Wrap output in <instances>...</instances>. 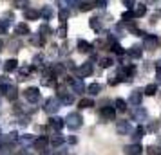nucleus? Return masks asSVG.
<instances>
[{
	"mask_svg": "<svg viewBox=\"0 0 161 155\" xmlns=\"http://www.w3.org/2000/svg\"><path fill=\"white\" fill-rule=\"evenodd\" d=\"M81 123H83V119H81V116L78 112H71L65 117V126L69 130H78V128H81Z\"/></svg>",
	"mask_w": 161,
	"mask_h": 155,
	"instance_id": "f257e3e1",
	"label": "nucleus"
},
{
	"mask_svg": "<svg viewBox=\"0 0 161 155\" xmlns=\"http://www.w3.org/2000/svg\"><path fill=\"white\" fill-rule=\"evenodd\" d=\"M134 72H136V67L134 65H125V67H119V69H118L116 76H118L119 81H130Z\"/></svg>",
	"mask_w": 161,
	"mask_h": 155,
	"instance_id": "f03ea898",
	"label": "nucleus"
},
{
	"mask_svg": "<svg viewBox=\"0 0 161 155\" xmlns=\"http://www.w3.org/2000/svg\"><path fill=\"white\" fill-rule=\"evenodd\" d=\"M60 105H62V101H60V97H49V99H45L44 110L47 112V114H51V116H54V114L58 112Z\"/></svg>",
	"mask_w": 161,
	"mask_h": 155,
	"instance_id": "7ed1b4c3",
	"label": "nucleus"
},
{
	"mask_svg": "<svg viewBox=\"0 0 161 155\" xmlns=\"http://www.w3.org/2000/svg\"><path fill=\"white\" fill-rule=\"evenodd\" d=\"M0 90H2V94L8 97V99H16V96H18V90H16V87L13 85V83H2L0 85Z\"/></svg>",
	"mask_w": 161,
	"mask_h": 155,
	"instance_id": "20e7f679",
	"label": "nucleus"
},
{
	"mask_svg": "<svg viewBox=\"0 0 161 155\" xmlns=\"http://www.w3.org/2000/svg\"><path fill=\"white\" fill-rule=\"evenodd\" d=\"M143 45H145L147 51H154L159 45V38L156 36V34H145L143 36Z\"/></svg>",
	"mask_w": 161,
	"mask_h": 155,
	"instance_id": "39448f33",
	"label": "nucleus"
},
{
	"mask_svg": "<svg viewBox=\"0 0 161 155\" xmlns=\"http://www.w3.org/2000/svg\"><path fill=\"white\" fill-rule=\"evenodd\" d=\"M24 97H25V101H29V103H38V99H40V90L36 87H29V89L24 90Z\"/></svg>",
	"mask_w": 161,
	"mask_h": 155,
	"instance_id": "423d86ee",
	"label": "nucleus"
},
{
	"mask_svg": "<svg viewBox=\"0 0 161 155\" xmlns=\"http://www.w3.org/2000/svg\"><path fill=\"white\" fill-rule=\"evenodd\" d=\"M69 85H71V89H73L76 94H83V92H85V85H83L80 76H78V78H71V80H69Z\"/></svg>",
	"mask_w": 161,
	"mask_h": 155,
	"instance_id": "0eeeda50",
	"label": "nucleus"
},
{
	"mask_svg": "<svg viewBox=\"0 0 161 155\" xmlns=\"http://www.w3.org/2000/svg\"><path fill=\"white\" fill-rule=\"evenodd\" d=\"M130 130H132V126H130V123H129V121L119 119V121L116 123V132L119 133V135H129V133H130Z\"/></svg>",
	"mask_w": 161,
	"mask_h": 155,
	"instance_id": "6e6552de",
	"label": "nucleus"
},
{
	"mask_svg": "<svg viewBox=\"0 0 161 155\" xmlns=\"http://www.w3.org/2000/svg\"><path fill=\"white\" fill-rule=\"evenodd\" d=\"M141 99H143V92L141 90H132L130 96H129V105H132V106H139L141 105Z\"/></svg>",
	"mask_w": 161,
	"mask_h": 155,
	"instance_id": "1a4fd4ad",
	"label": "nucleus"
},
{
	"mask_svg": "<svg viewBox=\"0 0 161 155\" xmlns=\"http://www.w3.org/2000/svg\"><path fill=\"white\" fill-rule=\"evenodd\" d=\"M49 126H51L53 130H62L64 126H65V119H62V117H58V116H53L51 119H49Z\"/></svg>",
	"mask_w": 161,
	"mask_h": 155,
	"instance_id": "9d476101",
	"label": "nucleus"
},
{
	"mask_svg": "<svg viewBox=\"0 0 161 155\" xmlns=\"http://www.w3.org/2000/svg\"><path fill=\"white\" fill-rule=\"evenodd\" d=\"M100 116L103 119H107V121H112L114 116H116V108L114 106H103L102 110H100Z\"/></svg>",
	"mask_w": 161,
	"mask_h": 155,
	"instance_id": "9b49d317",
	"label": "nucleus"
},
{
	"mask_svg": "<svg viewBox=\"0 0 161 155\" xmlns=\"http://www.w3.org/2000/svg\"><path fill=\"white\" fill-rule=\"evenodd\" d=\"M76 70H78V76H80V78H87V76L92 74V63H89V61H87V63L80 65Z\"/></svg>",
	"mask_w": 161,
	"mask_h": 155,
	"instance_id": "f8f14e48",
	"label": "nucleus"
},
{
	"mask_svg": "<svg viewBox=\"0 0 161 155\" xmlns=\"http://www.w3.org/2000/svg\"><path fill=\"white\" fill-rule=\"evenodd\" d=\"M18 139H20V137H18V133L16 132H9L8 135L0 137V144H6V146H8V144H11V142H16Z\"/></svg>",
	"mask_w": 161,
	"mask_h": 155,
	"instance_id": "ddd939ff",
	"label": "nucleus"
},
{
	"mask_svg": "<svg viewBox=\"0 0 161 155\" xmlns=\"http://www.w3.org/2000/svg\"><path fill=\"white\" fill-rule=\"evenodd\" d=\"M16 69H18V61H16L15 58H9V59H6V61H4V70H6V72H13V70H16Z\"/></svg>",
	"mask_w": 161,
	"mask_h": 155,
	"instance_id": "4468645a",
	"label": "nucleus"
},
{
	"mask_svg": "<svg viewBox=\"0 0 161 155\" xmlns=\"http://www.w3.org/2000/svg\"><path fill=\"white\" fill-rule=\"evenodd\" d=\"M132 116H134V119H136V121H145L147 117H148V112L145 110V108H134V110H132Z\"/></svg>",
	"mask_w": 161,
	"mask_h": 155,
	"instance_id": "2eb2a0df",
	"label": "nucleus"
},
{
	"mask_svg": "<svg viewBox=\"0 0 161 155\" xmlns=\"http://www.w3.org/2000/svg\"><path fill=\"white\" fill-rule=\"evenodd\" d=\"M141 144H138V142H134V144H129V146H125V153L127 155H139L141 153Z\"/></svg>",
	"mask_w": 161,
	"mask_h": 155,
	"instance_id": "dca6fc26",
	"label": "nucleus"
},
{
	"mask_svg": "<svg viewBox=\"0 0 161 155\" xmlns=\"http://www.w3.org/2000/svg\"><path fill=\"white\" fill-rule=\"evenodd\" d=\"M47 142H49V139L47 137H38V139H35V148H36L38 152L42 153V152H45V148H47Z\"/></svg>",
	"mask_w": 161,
	"mask_h": 155,
	"instance_id": "f3484780",
	"label": "nucleus"
},
{
	"mask_svg": "<svg viewBox=\"0 0 161 155\" xmlns=\"http://www.w3.org/2000/svg\"><path fill=\"white\" fill-rule=\"evenodd\" d=\"M24 18L25 20H38L40 18V13H38L36 9L27 8V9H24Z\"/></svg>",
	"mask_w": 161,
	"mask_h": 155,
	"instance_id": "a211bd4d",
	"label": "nucleus"
},
{
	"mask_svg": "<svg viewBox=\"0 0 161 155\" xmlns=\"http://www.w3.org/2000/svg\"><path fill=\"white\" fill-rule=\"evenodd\" d=\"M15 33L18 34V36H27V34H31L29 25H27V23H18V25L15 27Z\"/></svg>",
	"mask_w": 161,
	"mask_h": 155,
	"instance_id": "6ab92c4d",
	"label": "nucleus"
},
{
	"mask_svg": "<svg viewBox=\"0 0 161 155\" xmlns=\"http://www.w3.org/2000/svg\"><path fill=\"white\" fill-rule=\"evenodd\" d=\"M145 135H147V128H145V126H138V128L132 132V139L138 142V141H139V139H143Z\"/></svg>",
	"mask_w": 161,
	"mask_h": 155,
	"instance_id": "aec40b11",
	"label": "nucleus"
},
{
	"mask_svg": "<svg viewBox=\"0 0 161 155\" xmlns=\"http://www.w3.org/2000/svg\"><path fill=\"white\" fill-rule=\"evenodd\" d=\"M31 72H33V67H31V65L20 67V70H18V80H20V81H24V80H25Z\"/></svg>",
	"mask_w": 161,
	"mask_h": 155,
	"instance_id": "412c9836",
	"label": "nucleus"
},
{
	"mask_svg": "<svg viewBox=\"0 0 161 155\" xmlns=\"http://www.w3.org/2000/svg\"><path fill=\"white\" fill-rule=\"evenodd\" d=\"M127 54H129L130 58L138 59V58H141V54H143V49H141V47H138V45H134V47H130V49L127 51Z\"/></svg>",
	"mask_w": 161,
	"mask_h": 155,
	"instance_id": "4be33fe9",
	"label": "nucleus"
},
{
	"mask_svg": "<svg viewBox=\"0 0 161 155\" xmlns=\"http://www.w3.org/2000/svg\"><path fill=\"white\" fill-rule=\"evenodd\" d=\"M49 142H51L54 148H58V146H62V142H64V135H62V133H53L51 135V139H49Z\"/></svg>",
	"mask_w": 161,
	"mask_h": 155,
	"instance_id": "5701e85b",
	"label": "nucleus"
},
{
	"mask_svg": "<svg viewBox=\"0 0 161 155\" xmlns=\"http://www.w3.org/2000/svg\"><path fill=\"white\" fill-rule=\"evenodd\" d=\"M87 92L91 96H98V94L102 92V85H100V83H91L87 87Z\"/></svg>",
	"mask_w": 161,
	"mask_h": 155,
	"instance_id": "b1692460",
	"label": "nucleus"
},
{
	"mask_svg": "<svg viewBox=\"0 0 161 155\" xmlns=\"http://www.w3.org/2000/svg\"><path fill=\"white\" fill-rule=\"evenodd\" d=\"M40 15H42V18H44V20H51L53 15H54V11H53L51 6H44V8H42V13H40Z\"/></svg>",
	"mask_w": 161,
	"mask_h": 155,
	"instance_id": "393cba45",
	"label": "nucleus"
},
{
	"mask_svg": "<svg viewBox=\"0 0 161 155\" xmlns=\"http://www.w3.org/2000/svg\"><path fill=\"white\" fill-rule=\"evenodd\" d=\"M78 51L80 52H91L92 51V45L85 42V40H78Z\"/></svg>",
	"mask_w": 161,
	"mask_h": 155,
	"instance_id": "a878e982",
	"label": "nucleus"
},
{
	"mask_svg": "<svg viewBox=\"0 0 161 155\" xmlns=\"http://www.w3.org/2000/svg\"><path fill=\"white\" fill-rule=\"evenodd\" d=\"M114 108H116V112H127V101L121 99V97H118L114 101Z\"/></svg>",
	"mask_w": 161,
	"mask_h": 155,
	"instance_id": "bb28decb",
	"label": "nucleus"
},
{
	"mask_svg": "<svg viewBox=\"0 0 161 155\" xmlns=\"http://www.w3.org/2000/svg\"><path fill=\"white\" fill-rule=\"evenodd\" d=\"M76 6L80 8V11H91V9L94 8L91 2H87V0H76Z\"/></svg>",
	"mask_w": 161,
	"mask_h": 155,
	"instance_id": "cd10ccee",
	"label": "nucleus"
},
{
	"mask_svg": "<svg viewBox=\"0 0 161 155\" xmlns=\"http://www.w3.org/2000/svg\"><path fill=\"white\" fill-rule=\"evenodd\" d=\"M145 13H147L145 4H136V6H134V16H136V18H139V16H143Z\"/></svg>",
	"mask_w": 161,
	"mask_h": 155,
	"instance_id": "c85d7f7f",
	"label": "nucleus"
},
{
	"mask_svg": "<svg viewBox=\"0 0 161 155\" xmlns=\"http://www.w3.org/2000/svg\"><path fill=\"white\" fill-rule=\"evenodd\" d=\"M89 25H91V29L100 31V29H102V20H100L98 16H92V18L89 20Z\"/></svg>",
	"mask_w": 161,
	"mask_h": 155,
	"instance_id": "c756f323",
	"label": "nucleus"
},
{
	"mask_svg": "<svg viewBox=\"0 0 161 155\" xmlns=\"http://www.w3.org/2000/svg\"><path fill=\"white\" fill-rule=\"evenodd\" d=\"M143 92H145L147 96H154V94L158 92V83H150V85H147Z\"/></svg>",
	"mask_w": 161,
	"mask_h": 155,
	"instance_id": "7c9ffc66",
	"label": "nucleus"
},
{
	"mask_svg": "<svg viewBox=\"0 0 161 155\" xmlns=\"http://www.w3.org/2000/svg\"><path fill=\"white\" fill-rule=\"evenodd\" d=\"M20 142H22L24 146H25V144H33V142H35V135H31V133H27V135H20Z\"/></svg>",
	"mask_w": 161,
	"mask_h": 155,
	"instance_id": "2f4dec72",
	"label": "nucleus"
},
{
	"mask_svg": "<svg viewBox=\"0 0 161 155\" xmlns=\"http://www.w3.org/2000/svg\"><path fill=\"white\" fill-rule=\"evenodd\" d=\"M33 65L36 67V69H44V56L42 54H36L33 58Z\"/></svg>",
	"mask_w": 161,
	"mask_h": 155,
	"instance_id": "473e14b6",
	"label": "nucleus"
},
{
	"mask_svg": "<svg viewBox=\"0 0 161 155\" xmlns=\"http://www.w3.org/2000/svg\"><path fill=\"white\" fill-rule=\"evenodd\" d=\"M78 105H80V108H91V106H94V101H92L91 97H85V99H81Z\"/></svg>",
	"mask_w": 161,
	"mask_h": 155,
	"instance_id": "72a5a7b5",
	"label": "nucleus"
},
{
	"mask_svg": "<svg viewBox=\"0 0 161 155\" xmlns=\"http://www.w3.org/2000/svg\"><path fill=\"white\" fill-rule=\"evenodd\" d=\"M29 40H31V44H33V45H42V44H44V38H42V34H31Z\"/></svg>",
	"mask_w": 161,
	"mask_h": 155,
	"instance_id": "f704fd0d",
	"label": "nucleus"
},
{
	"mask_svg": "<svg viewBox=\"0 0 161 155\" xmlns=\"http://www.w3.org/2000/svg\"><path fill=\"white\" fill-rule=\"evenodd\" d=\"M56 36H60V38H65L67 36V25H65V23H62L58 29H56Z\"/></svg>",
	"mask_w": 161,
	"mask_h": 155,
	"instance_id": "c9c22d12",
	"label": "nucleus"
},
{
	"mask_svg": "<svg viewBox=\"0 0 161 155\" xmlns=\"http://www.w3.org/2000/svg\"><path fill=\"white\" fill-rule=\"evenodd\" d=\"M15 8L27 9V8H29V0H15Z\"/></svg>",
	"mask_w": 161,
	"mask_h": 155,
	"instance_id": "e433bc0d",
	"label": "nucleus"
},
{
	"mask_svg": "<svg viewBox=\"0 0 161 155\" xmlns=\"http://www.w3.org/2000/svg\"><path fill=\"white\" fill-rule=\"evenodd\" d=\"M112 63H114V59L112 58H100V65H102L103 69H109Z\"/></svg>",
	"mask_w": 161,
	"mask_h": 155,
	"instance_id": "4c0bfd02",
	"label": "nucleus"
},
{
	"mask_svg": "<svg viewBox=\"0 0 161 155\" xmlns=\"http://www.w3.org/2000/svg\"><path fill=\"white\" fill-rule=\"evenodd\" d=\"M148 155H161V146H148L147 148Z\"/></svg>",
	"mask_w": 161,
	"mask_h": 155,
	"instance_id": "58836bf2",
	"label": "nucleus"
},
{
	"mask_svg": "<svg viewBox=\"0 0 161 155\" xmlns=\"http://www.w3.org/2000/svg\"><path fill=\"white\" fill-rule=\"evenodd\" d=\"M132 18H134V11H130V9L125 11L123 15H121V20H123V22H130Z\"/></svg>",
	"mask_w": 161,
	"mask_h": 155,
	"instance_id": "ea45409f",
	"label": "nucleus"
},
{
	"mask_svg": "<svg viewBox=\"0 0 161 155\" xmlns=\"http://www.w3.org/2000/svg\"><path fill=\"white\" fill-rule=\"evenodd\" d=\"M9 29V22L8 20H0V34H6Z\"/></svg>",
	"mask_w": 161,
	"mask_h": 155,
	"instance_id": "a19ab883",
	"label": "nucleus"
},
{
	"mask_svg": "<svg viewBox=\"0 0 161 155\" xmlns=\"http://www.w3.org/2000/svg\"><path fill=\"white\" fill-rule=\"evenodd\" d=\"M51 72H53V74H62V72H64V65H60V63H54V65L51 67Z\"/></svg>",
	"mask_w": 161,
	"mask_h": 155,
	"instance_id": "79ce46f5",
	"label": "nucleus"
},
{
	"mask_svg": "<svg viewBox=\"0 0 161 155\" xmlns=\"http://www.w3.org/2000/svg\"><path fill=\"white\" fill-rule=\"evenodd\" d=\"M58 16H60V20H62V22L65 23V20L69 18V9H60Z\"/></svg>",
	"mask_w": 161,
	"mask_h": 155,
	"instance_id": "37998d69",
	"label": "nucleus"
},
{
	"mask_svg": "<svg viewBox=\"0 0 161 155\" xmlns=\"http://www.w3.org/2000/svg\"><path fill=\"white\" fill-rule=\"evenodd\" d=\"M112 51L116 52V54H125V51H123V47L119 44H112Z\"/></svg>",
	"mask_w": 161,
	"mask_h": 155,
	"instance_id": "c03bdc74",
	"label": "nucleus"
},
{
	"mask_svg": "<svg viewBox=\"0 0 161 155\" xmlns=\"http://www.w3.org/2000/svg\"><path fill=\"white\" fill-rule=\"evenodd\" d=\"M121 2H123V6L127 9H132L134 6H136V2H134V0H121Z\"/></svg>",
	"mask_w": 161,
	"mask_h": 155,
	"instance_id": "a18cd8bd",
	"label": "nucleus"
},
{
	"mask_svg": "<svg viewBox=\"0 0 161 155\" xmlns=\"http://www.w3.org/2000/svg\"><path fill=\"white\" fill-rule=\"evenodd\" d=\"M47 33H51V29H49V25H47V23H44V25H40V34H47Z\"/></svg>",
	"mask_w": 161,
	"mask_h": 155,
	"instance_id": "49530a36",
	"label": "nucleus"
},
{
	"mask_svg": "<svg viewBox=\"0 0 161 155\" xmlns=\"http://www.w3.org/2000/svg\"><path fill=\"white\" fill-rule=\"evenodd\" d=\"M118 83H119L118 76H110V78H109V85H110V87H114V85H118Z\"/></svg>",
	"mask_w": 161,
	"mask_h": 155,
	"instance_id": "de8ad7c7",
	"label": "nucleus"
},
{
	"mask_svg": "<svg viewBox=\"0 0 161 155\" xmlns=\"http://www.w3.org/2000/svg\"><path fill=\"white\" fill-rule=\"evenodd\" d=\"M54 155H69V152H67L65 148H60V146H58V150L54 152Z\"/></svg>",
	"mask_w": 161,
	"mask_h": 155,
	"instance_id": "09e8293b",
	"label": "nucleus"
},
{
	"mask_svg": "<svg viewBox=\"0 0 161 155\" xmlns=\"http://www.w3.org/2000/svg\"><path fill=\"white\" fill-rule=\"evenodd\" d=\"M105 6H107V0H96V8L103 9Z\"/></svg>",
	"mask_w": 161,
	"mask_h": 155,
	"instance_id": "8fccbe9b",
	"label": "nucleus"
},
{
	"mask_svg": "<svg viewBox=\"0 0 161 155\" xmlns=\"http://www.w3.org/2000/svg\"><path fill=\"white\" fill-rule=\"evenodd\" d=\"M156 78H158V85H161V67H156Z\"/></svg>",
	"mask_w": 161,
	"mask_h": 155,
	"instance_id": "3c124183",
	"label": "nucleus"
},
{
	"mask_svg": "<svg viewBox=\"0 0 161 155\" xmlns=\"http://www.w3.org/2000/svg\"><path fill=\"white\" fill-rule=\"evenodd\" d=\"M67 141H69V142H71V144H76V141H78V139H76V137H74V135H71V137H69V139H67Z\"/></svg>",
	"mask_w": 161,
	"mask_h": 155,
	"instance_id": "603ef678",
	"label": "nucleus"
},
{
	"mask_svg": "<svg viewBox=\"0 0 161 155\" xmlns=\"http://www.w3.org/2000/svg\"><path fill=\"white\" fill-rule=\"evenodd\" d=\"M18 155H33V153H29L27 150H22V152H20V153H18Z\"/></svg>",
	"mask_w": 161,
	"mask_h": 155,
	"instance_id": "864d4df0",
	"label": "nucleus"
},
{
	"mask_svg": "<svg viewBox=\"0 0 161 155\" xmlns=\"http://www.w3.org/2000/svg\"><path fill=\"white\" fill-rule=\"evenodd\" d=\"M2 47H4V42H2V40H0V51H2Z\"/></svg>",
	"mask_w": 161,
	"mask_h": 155,
	"instance_id": "5fc2aeb1",
	"label": "nucleus"
},
{
	"mask_svg": "<svg viewBox=\"0 0 161 155\" xmlns=\"http://www.w3.org/2000/svg\"><path fill=\"white\" fill-rule=\"evenodd\" d=\"M0 137H2V135H0Z\"/></svg>",
	"mask_w": 161,
	"mask_h": 155,
	"instance_id": "6e6d98bb",
	"label": "nucleus"
}]
</instances>
